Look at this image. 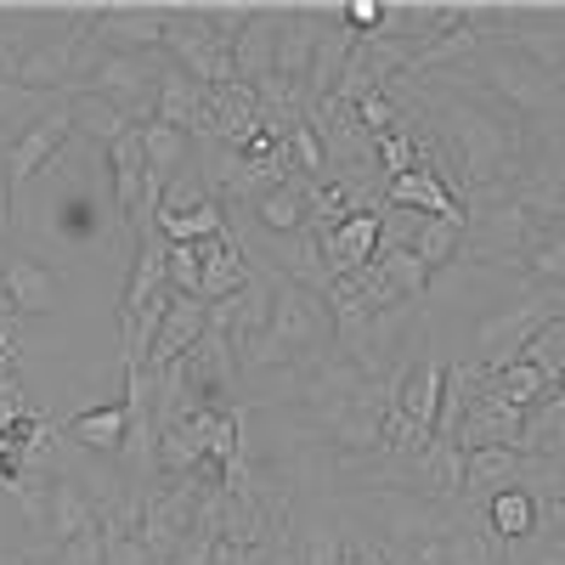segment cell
Instances as JSON below:
<instances>
[{
    "mask_svg": "<svg viewBox=\"0 0 565 565\" xmlns=\"http://www.w3.org/2000/svg\"><path fill=\"white\" fill-rule=\"evenodd\" d=\"M271 345L289 356V373L311 367L322 351H334V311H328L322 295L300 289V282H277V300H271Z\"/></svg>",
    "mask_w": 565,
    "mask_h": 565,
    "instance_id": "cell-3",
    "label": "cell"
},
{
    "mask_svg": "<svg viewBox=\"0 0 565 565\" xmlns=\"http://www.w3.org/2000/svg\"><path fill=\"white\" fill-rule=\"evenodd\" d=\"M373 266H380L385 289H391L402 306H418L424 295H430V266H424L413 249H380V255H373Z\"/></svg>",
    "mask_w": 565,
    "mask_h": 565,
    "instance_id": "cell-27",
    "label": "cell"
},
{
    "mask_svg": "<svg viewBox=\"0 0 565 565\" xmlns=\"http://www.w3.org/2000/svg\"><path fill=\"white\" fill-rule=\"evenodd\" d=\"M277 18H282V7H260L255 23L232 40V68H238L244 85H260L277 74Z\"/></svg>",
    "mask_w": 565,
    "mask_h": 565,
    "instance_id": "cell-19",
    "label": "cell"
},
{
    "mask_svg": "<svg viewBox=\"0 0 565 565\" xmlns=\"http://www.w3.org/2000/svg\"><path fill=\"white\" fill-rule=\"evenodd\" d=\"M0 295L12 300L18 317H45V311H57V271L45 260L12 255L7 266H0Z\"/></svg>",
    "mask_w": 565,
    "mask_h": 565,
    "instance_id": "cell-16",
    "label": "cell"
},
{
    "mask_svg": "<svg viewBox=\"0 0 565 565\" xmlns=\"http://www.w3.org/2000/svg\"><path fill=\"white\" fill-rule=\"evenodd\" d=\"M12 232V170H7V153H0V238Z\"/></svg>",
    "mask_w": 565,
    "mask_h": 565,
    "instance_id": "cell-39",
    "label": "cell"
},
{
    "mask_svg": "<svg viewBox=\"0 0 565 565\" xmlns=\"http://www.w3.org/2000/svg\"><path fill=\"white\" fill-rule=\"evenodd\" d=\"M159 125H175V130H186L193 141L215 136V119H210V85L186 79V74L170 63L164 79H159Z\"/></svg>",
    "mask_w": 565,
    "mask_h": 565,
    "instance_id": "cell-13",
    "label": "cell"
},
{
    "mask_svg": "<svg viewBox=\"0 0 565 565\" xmlns=\"http://www.w3.org/2000/svg\"><path fill=\"white\" fill-rule=\"evenodd\" d=\"M164 23L170 7H97L90 40L103 52H164Z\"/></svg>",
    "mask_w": 565,
    "mask_h": 565,
    "instance_id": "cell-7",
    "label": "cell"
},
{
    "mask_svg": "<svg viewBox=\"0 0 565 565\" xmlns=\"http://www.w3.org/2000/svg\"><path fill=\"white\" fill-rule=\"evenodd\" d=\"M481 514H487V532H492V537H503L509 548H514V543H526V537L537 532V498H532V492H521V487H509V492L487 498V503H481Z\"/></svg>",
    "mask_w": 565,
    "mask_h": 565,
    "instance_id": "cell-23",
    "label": "cell"
},
{
    "mask_svg": "<svg viewBox=\"0 0 565 565\" xmlns=\"http://www.w3.org/2000/svg\"><path fill=\"white\" fill-rule=\"evenodd\" d=\"M509 565H565V537H543L532 532L526 543L509 548Z\"/></svg>",
    "mask_w": 565,
    "mask_h": 565,
    "instance_id": "cell-35",
    "label": "cell"
},
{
    "mask_svg": "<svg viewBox=\"0 0 565 565\" xmlns=\"http://www.w3.org/2000/svg\"><path fill=\"white\" fill-rule=\"evenodd\" d=\"M170 57L164 52H103L97 74H90L85 90L108 97L130 130H148L159 119V79H164Z\"/></svg>",
    "mask_w": 565,
    "mask_h": 565,
    "instance_id": "cell-2",
    "label": "cell"
},
{
    "mask_svg": "<svg viewBox=\"0 0 565 565\" xmlns=\"http://www.w3.org/2000/svg\"><path fill=\"white\" fill-rule=\"evenodd\" d=\"M476 79H481V90L509 114V119H543L548 108H554V79L537 68V63H526L514 45H503V40H481V57H476Z\"/></svg>",
    "mask_w": 565,
    "mask_h": 565,
    "instance_id": "cell-1",
    "label": "cell"
},
{
    "mask_svg": "<svg viewBox=\"0 0 565 565\" xmlns=\"http://www.w3.org/2000/svg\"><path fill=\"white\" fill-rule=\"evenodd\" d=\"M125 430H130V407H125V396H119V402H108V407L74 413V418L63 424V441H74V447H85V452H103V458H119Z\"/></svg>",
    "mask_w": 565,
    "mask_h": 565,
    "instance_id": "cell-20",
    "label": "cell"
},
{
    "mask_svg": "<svg viewBox=\"0 0 565 565\" xmlns=\"http://www.w3.org/2000/svg\"><path fill=\"white\" fill-rule=\"evenodd\" d=\"M356 114H362V125H367V136H373V141H380L385 130H402V108L385 97V90H380V97H367Z\"/></svg>",
    "mask_w": 565,
    "mask_h": 565,
    "instance_id": "cell-37",
    "label": "cell"
},
{
    "mask_svg": "<svg viewBox=\"0 0 565 565\" xmlns=\"http://www.w3.org/2000/svg\"><path fill=\"white\" fill-rule=\"evenodd\" d=\"M181 380H186V396H193V407H238L232 396H238V351H232L226 334H210L181 356Z\"/></svg>",
    "mask_w": 565,
    "mask_h": 565,
    "instance_id": "cell-6",
    "label": "cell"
},
{
    "mask_svg": "<svg viewBox=\"0 0 565 565\" xmlns=\"http://www.w3.org/2000/svg\"><path fill=\"white\" fill-rule=\"evenodd\" d=\"M385 204L391 210H413V215H447V221H463V204H458V193L436 175V170H407V175H396L391 186H385Z\"/></svg>",
    "mask_w": 565,
    "mask_h": 565,
    "instance_id": "cell-18",
    "label": "cell"
},
{
    "mask_svg": "<svg viewBox=\"0 0 565 565\" xmlns=\"http://www.w3.org/2000/svg\"><path fill=\"white\" fill-rule=\"evenodd\" d=\"M385 215V210H380ZM380 215H345L340 226H328L317 232V244H322V260H328V277H351L362 266H373V255H380Z\"/></svg>",
    "mask_w": 565,
    "mask_h": 565,
    "instance_id": "cell-10",
    "label": "cell"
},
{
    "mask_svg": "<svg viewBox=\"0 0 565 565\" xmlns=\"http://www.w3.org/2000/svg\"><path fill=\"white\" fill-rule=\"evenodd\" d=\"M153 226H159L164 244H204V238H221V232H226V204H204L193 215H164L159 210Z\"/></svg>",
    "mask_w": 565,
    "mask_h": 565,
    "instance_id": "cell-29",
    "label": "cell"
},
{
    "mask_svg": "<svg viewBox=\"0 0 565 565\" xmlns=\"http://www.w3.org/2000/svg\"><path fill=\"white\" fill-rule=\"evenodd\" d=\"M68 119H74V130H79V136L103 141V148H114V141L130 130V125H125V114H119L108 97H97V90H74V97H68Z\"/></svg>",
    "mask_w": 565,
    "mask_h": 565,
    "instance_id": "cell-26",
    "label": "cell"
},
{
    "mask_svg": "<svg viewBox=\"0 0 565 565\" xmlns=\"http://www.w3.org/2000/svg\"><path fill=\"white\" fill-rule=\"evenodd\" d=\"M45 554H18V548H0V565H40Z\"/></svg>",
    "mask_w": 565,
    "mask_h": 565,
    "instance_id": "cell-40",
    "label": "cell"
},
{
    "mask_svg": "<svg viewBox=\"0 0 565 565\" xmlns=\"http://www.w3.org/2000/svg\"><path fill=\"white\" fill-rule=\"evenodd\" d=\"M521 362H532L548 385L559 380V373H565V317H554V322L537 328V334L526 340V351H521Z\"/></svg>",
    "mask_w": 565,
    "mask_h": 565,
    "instance_id": "cell-31",
    "label": "cell"
},
{
    "mask_svg": "<svg viewBox=\"0 0 565 565\" xmlns=\"http://www.w3.org/2000/svg\"><path fill=\"white\" fill-rule=\"evenodd\" d=\"M413 255L430 266V277L441 266H452L463 255V221H447V215H424L418 221V238H413Z\"/></svg>",
    "mask_w": 565,
    "mask_h": 565,
    "instance_id": "cell-28",
    "label": "cell"
},
{
    "mask_svg": "<svg viewBox=\"0 0 565 565\" xmlns=\"http://www.w3.org/2000/svg\"><path fill=\"white\" fill-rule=\"evenodd\" d=\"M193 249H199V260H204V282H199V300H204V306L232 300V295L249 282V260H244L238 238H232V226L221 232V238H204V244H193Z\"/></svg>",
    "mask_w": 565,
    "mask_h": 565,
    "instance_id": "cell-17",
    "label": "cell"
},
{
    "mask_svg": "<svg viewBox=\"0 0 565 565\" xmlns=\"http://www.w3.org/2000/svg\"><path fill=\"white\" fill-rule=\"evenodd\" d=\"M249 221H255L260 232H271V238H295V232L311 226V221H306V199H300V186H295V181L271 186V193L249 210Z\"/></svg>",
    "mask_w": 565,
    "mask_h": 565,
    "instance_id": "cell-25",
    "label": "cell"
},
{
    "mask_svg": "<svg viewBox=\"0 0 565 565\" xmlns=\"http://www.w3.org/2000/svg\"><path fill=\"white\" fill-rule=\"evenodd\" d=\"M164 277H170V295H186V300H199V282H204V260L193 244H170L164 255Z\"/></svg>",
    "mask_w": 565,
    "mask_h": 565,
    "instance_id": "cell-32",
    "label": "cell"
},
{
    "mask_svg": "<svg viewBox=\"0 0 565 565\" xmlns=\"http://www.w3.org/2000/svg\"><path fill=\"white\" fill-rule=\"evenodd\" d=\"M204 334H210V306H204V300L175 295V300H170V311H164V322H159V340H153V351H148V373H159V367L181 362V356L193 351Z\"/></svg>",
    "mask_w": 565,
    "mask_h": 565,
    "instance_id": "cell-15",
    "label": "cell"
},
{
    "mask_svg": "<svg viewBox=\"0 0 565 565\" xmlns=\"http://www.w3.org/2000/svg\"><path fill=\"white\" fill-rule=\"evenodd\" d=\"M380 170H385V181H396V175H407V170H418V141H413V130H407V119H402V130H385L380 141Z\"/></svg>",
    "mask_w": 565,
    "mask_h": 565,
    "instance_id": "cell-33",
    "label": "cell"
},
{
    "mask_svg": "<svg viewBox=\"0 0 565 565\" xmlns=\"http://www.w3.org/2000/svg\"><path fill=\"white\" fill-rule=\"evenodd\" d=\"M141 153H148V186H153V199H164V186L186 170V159H193V136L153 119L148 130H141Z\"/></svg>",
    "mask_w": 565,
    "mask_h": 565,
    "instance_id": "cell-22",
    "label": "cell"
},
{
    "mask_svg": "<svg viewBox=\"0 0 565 565\" xmlns=\"http://www.w3.org/2000/svg\"><path fill=\"white\" fill-rule=\"evenodd\" d=\"M441 385H447V356H436V345H424L418 362L402 367V385H396V407L424 424L436 436V413H441Z\"/></svg>",
    "mask_w": 565,
    "mask_h": 565,
    "instance_id": "cell-14",
    "label": "cell"
},
{
    "mask_svg": "<svg viewBox=\"0 0 565 565\" xmlns=\"http://www.w3.org/2000/svg\"><path fill=\"white\" fill-rule=\"evenodd\" d=\"M554 391H559V396H565V373H559V380H554Z\"/></svg>",
    "mask_w": 565,
    "mask_h": 565,
    "instance_id": "cell-41",
    "label": "cell"
},
{
    "mask_svg": "<svg viewBox=\"0 0 565 565\" xmlns=\"http://www.w3.org/2000/svg\"><path fill=\"white\" fill-rule=\"evenodd\" d=\"M537 532L543 537H565V492L537 498Z\"/></svg>",
    "mask_w": 565,
    "mask_h": 565,
    "instance_id": "cell-38",
    "label": "cell"
},
{
    "mask_svg": "<svg viewBox=\"0 0 565 565\" xmlns=\"http://www.w3.org/2000/svg\"><path fill=\"white\" fill-rule=\"evenodd\" d=\"M103 565H159L136 532H103Z\"/></svg>",
    "mask_w": 565,
    "mask_h": 565,
    "instance_id": "cell-34",
    "label": "cell"
},
{
    "mask_svg": "<svg viewBox=\"0 0 565 565\" xmlns=\"http://www.w3.org/2000/svg\"><path fill=\"white\" fill-rule=\"evenodd\" d=\"M317 40H322V7H282V18H277V79L306 90Z\"/></svg>",
    "mask_w": 565,
    "mask_h": 565,
    "instance_id": "cell-11",
    "label": "cell"
},
{
    "mask_svg": "<svg viewBox=\"0 0 565 565\" xmlns=\"http://www.w3.org/2000/svg\"><path fill=\"white\" fill-rule=\"evenodd\" d=\"M68 136H74V119H68V97H57L52 108H45L12 148H7V170H12V186L40 175L45 164H57V153L68 148Z\"/></svg>",
    "mask_w": 565,
    "mask_h": 565,
    "instance_id": "cell-8",
    "label": "cell"
},
{
    "mask_svg": "<svg viewBox=\"0 0 565 565\" xmlns=\"http://www.w3.org/2000/svg\"><path fill=\"white\" fill-rule=\"evenodd\" d=\"M481 385H487V396H498L503 407H521V413H532V407L554 391L532 362H509V367H498V373H481Z\"/></svg>",
    "mask_w": 565,
    "mask_h": 565,
    "instance_id": "cell-24",
    "label": "cell"
},
{
    "mask_svg": "<svg viewBox=\"0 0 565 565\" xmlns=\"http://www.w3.org/2000/svg\"><path fill=\"white\" fill-rule=\"evenodd\" d=\"M85 532H103L97 521V503L85 498V487L74 476H63V469H52V526H45V537H52L57 548L85 537Z\"/></svg>",
    "mask_w": 565,
    "mask_h": 565,
    "instance_id": "cell-21",
    "label": "cell"
},
{
    "mask_svg": "<svg viewBox=\"0 0 565 565\" xmlns=\"http://www.w3.org/2000/svg\"><path fill=\"white\" fill-rule=\"evenodd\" d=\"M521 436H526V413L521 407H503L498 396H487V385L476 391V402H469L463 424H458V436L452 447L469 458V452H487V447H514L521 452Z\"/></svg>",
    "mask_w": 565,
    "mask_h": 565,
    "instance_id": "cell-9",
    "label": "cell"
},
{
    "mask_svg": "<svg viewBox=\"0 0 565 565\" xmlns=\"http://www.w3.org/2000/svg\"><path fill=\"white\" fill-rule=\"evenodd\" d=\"M164 57L199 85H232L238 79V68H232V40L204 18V7H170Z\"/></svg>",
    "mask_w": 565,
    "mask_h": 565,
    "instance_id": "cell-4",
    "label": "cell"
},
{
    "mask_svg": "<svg viewBox=\"0 0 565 565\" xmlns=\"http://www.w3.org/2000/svg\"><path fill=\"white\" fill-rule=\"evenodd\" d=\"M210 119H215L210 141H226V148H238V153L266 130L260 125V97H255V85H244V79L210 85Z\"/></svg>",
    "mask_w": 565,
    "mask_h": 565,
    "instance_id": "cell-12",
    "label": "cell"
},
{
    "mask_svg": "<svg viewBox=\"0 0 565 565\" xmlns=\"http://www.w3.org/2000/svg\"><path fill=\"white\" fill-rule=\"evenodd\" d=\"M199 498H204V476H186V481H159L148 509H141V526L136 537L148 543V554L159 565H170V554L181 548V537L193 532L199 521Z\"/></svg>",
    "mask_w": 565,
    "mask_h": 565,
    "instance_id": "cell-5",
    "label": "cell"
},
{
    "mask_svg": "<svg viewBox=\"0 0 565 565\" xmlns=\"http://www.w3.org/2000/svg\"><path fill=\"white\" fill-rule=\"evenodd\" d=\"M521 271H526V282H559V289H565V215L537 232V244H532Z\"/></svg>",
    "mask_w": 565,
    "mask_h": 565,
    "instance_id": "cell-30",
    "label": "cell"
},
{
    "mask_svg": "<svg viewBox=\"0 0 565 565\" xmlns=\"http://www.w3.org/2000/svg\"><path fill=\"white\" fill-rule=\"evenodd\" d=\"M34 407H29V396H23V380H18V367H0V430L7 424H18V418H29Z\"/></svg>",
    "mask_w": 565,
    "mask_h": 565,
    "instance_id": "cell-36",
    "label": "cell"
}]
</instances>
